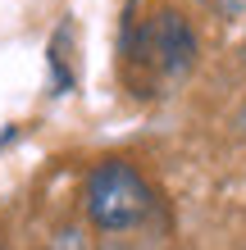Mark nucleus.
Here are the masks:
<instances>
[{
  "mask_svg": "<svg viewBox=\"0 0 246 250\" xmlns=\"http://www.w3.org/2000/svg\"><path fill=\"white\" fill-rule=\"evenodd\" d=\"M196 32L182 14L160 9L146 23H128L123 37V68L137 96H164L196 68Z\"/></svg>",
  "mask_w": 246,
  "mask_h": 250,
  "instance_id": "nucleus-1",
  "label": "nucleus"
},
{
  "mask_svg": "<svg viewBox=\"0 0 246 250\" xmlns=\"http://www.w3.org/2000/svg\"><path fill=\"white\" fill-rule=\"evenodd\" d=\"M82 200H87V214L100 232H123V228H137L141 218L151 214V187L141 182V173L123 159H100V164L87 173V187H82Z\"/></svg>",
  "mask_w": 246,
  "mask_h": 250,
  "instance_id": "nucleus-2",
  "label": "nucleus"
},
{
  "mask_svg": "<svg viewBox=\"0 0 246 250\" xmlns=\"http://www.w3.org/2000/svg\"><path fill=\"white\" fill-rule=\"evenodd\" d=\"M205 5L214 14H224V19H242V14H246V0H205Z\"/></svg>",
  "mask_w": 246,
  "mask_h": 250,
  "instance_id": "nucleus-4",
  "label": "nucleus"
},
{
  "mask_svg": "<svg viewBox=\"0 0 246 250\" xmlns=\"http://www.w3.org/2000/svg\"><path fill=\"white\" fill-rule=\"evenodd\" d=\"M9 141H14V127H9V132H0V146H9Z\"/></svg>",
  "mask_w": 246,
  "mask_h": 250,
  "instance_id": "nucleus-5",
  "label": "nucleus"
},
{
  "mask_svg": "<svg viewBox=\"0 0 246 250\" xmlns=\"http://www.w3.org/2000/svg\"><path fill=\"white\" fill-rule=\"evenodd\" d=\"M68 32H73V27L60 23L55 27V41H50V86H55V96H64L68 86H73V73L64 68V41H68Z\"/></svg>",
  "mask_w": 246,
  "mask_h": 250,
  "instance_id": "nucleus-3",
  "label": "nucleus"
}]
</instances>
